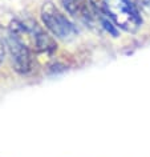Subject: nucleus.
Segmentation results:
<instances>
[{
  "instance_id": "4",
  "label": "nucleus",
  "mask_w": 150,
  "mask_h": 157,
  "mask_svg": "<svg viewBox=\"0 0 150 157\" xmlns=\"http://www.w3.org/2000/svg\"><path fill=\"white\" fill-rule=\"evenodd\" d=\"M62 8L76 23L90 29H104L106 16L93 4L92 0H61Z\"/></svg>"
},
{
  "instance_id": "3",
  "label": "nucleus",
  "mask_w": 150,
  "mask_h": 157,
  "mask_svg": "<svg viewBox=\"0 0 150 157\" xmlns=\"http://www.w3.org/2000/svg\"><path fill=\"white\" fill-rule=\"evenodd\" d=\"M40 19L43 25L54 39L62 41H69L74 39L78 29L69 16L58 8L53 2H45L40 8Z\"/></svg>"
},
{
  "instance_id": "2",
  "label": "nucleus",
  "mask_w": 150,
  "mask_h": 157,
  "mask_svg": "<svg viewBox=\"0 0 150 157\" xmlns=\"http://www.w3.org/2000/svg\"><path fill=\"white\" fill-rule=\"evenodd\" d=\"M100 12L112 21L116 28L134 33L142 24L141 12L130 0H92Z\"/></svg>"
},
{
  "instance_id": "6",
  "label": "nucleus",
  "mask_w": 150,
  "mask_h": 157,
  "mask_svg": "<svg viewBox=\"0 0 150 157\" xmlns=\"http://www.w3.org/2000/svg\"><path fill=\"white\" fill-rule=\"evenodd\" d=\"M132 3L140 10V12L150 16V0H132Z\"/></svg>"
},
{
  "instance_id": "7",
  "label": "nucleus",
  "mask_w": 150,
  "mask_h": 157,
  "mask_svg": "<svg viewBox=\"0 0 150 157\" xmlns=\"http://www.w3.org/2000/svg\"><path fill=\"white\" fill-rule=\"evenodd\" d=\"M6 56H7V45H6L4 39L0 37V65H2V63L4 61Z\"/></svg>"
},
{
  "instance_id": "1",
  "label": "nucleus",
  "mask_w": 150,
  "mask_h": 157,
  "mask_svg": "<svg viewBox=\"0 0 150 157\" xmlns=\"http://www.w3.org/2000/svg\"><path fill=\"white\" fill-rule=\"evenodd\" d=\"M7 33L35 53H49L57 49L56 39L35 19H12Z\"/></svg>"
},
{
  "instance_id": "5",
  "label": "nucleus",
  "mask_w": 150,
  "mask_h": 157,
  "mask_svg": "<svg viewBox=\"0 0 150 157\" xmlns=\"http://www.w3.org/2000/svg\"><path fill=\"white\" fill-rule=\"evenodd\" d=\"M7 45V55L9 57V63L12 69L21 76L32 73L36 68V59H35V52L29 48L19 43L16 39H13L11 35L7 33L4 37Z\"/></svg>"
}]
</instances>
